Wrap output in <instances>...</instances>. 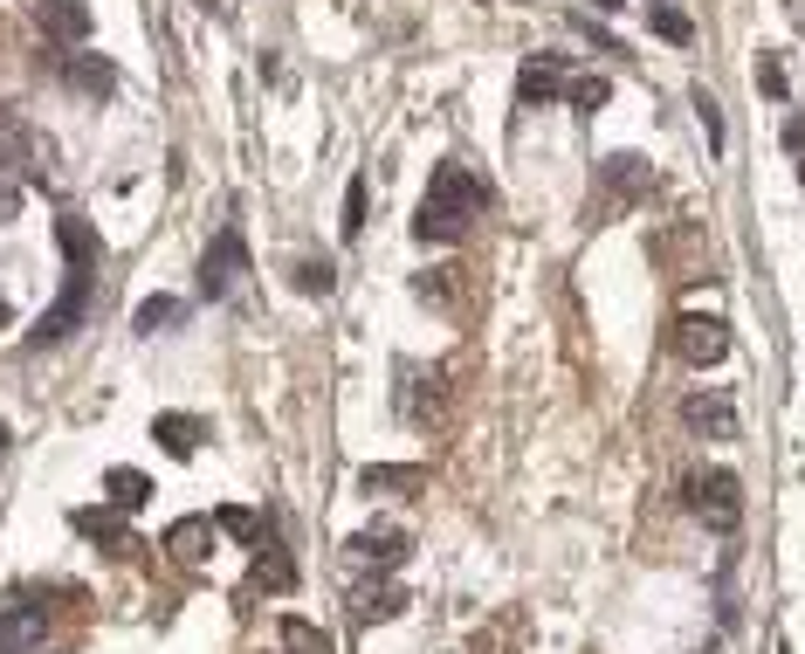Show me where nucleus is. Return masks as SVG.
<instances>
[{"instance_id": "obj_3", "label": "nucleus", "mask_w": 805, "mask_h": 654, "mask_svg": "<svg viewBox=\"0 0 805 654\" xmlns=\"http://www.w3.org/2000/svg\"><path fill=\"white\" fill-rule=\"evenodd\" d=\"M689 510L709 523V531L730 537L743 523V483L730 476V468H703V476H689Z\"/></svg>"}, {"instance_id": "obj_24", "label": "nucleus", "mask_w": 805, "mask_h": 654, "mask_svg": "<svg viewBox=\"0 0 805 654\" xmlns=\"http://www.w3.org/2000/svg\"><path fill=\"white\" fill-rule=\"evenodd\" d=\"M214 523H221L227 537H242V544H262V517H255L248 503H227V510H221Z\"/></svg>"}, {"instance_id": "obj_30", "label": "nucleus", "mask_w": 805, "mask_h": 654, "mask_svg": "<svg viewBox=\"0 0 805 654\" xmlns=\"http://www.w3.org/2000/svg\"><path fill=\"white\" fill-rule=\"evenodd\" d=\"M21 214V187H14V179H0V228H8Z\"/></svg>"}, {"instance_id": "obj_32", "label": "nucleus", "mask_w": 805, "mask_h": 654, "mask_svg": "<svg viewBox=\"0 0 805 654\" xmlns=\"http://www.w3.org/2000/svg\"><path fill=\"white\" fill-rule=\"evenodd\" d=\"M592 8H600V14H619V8H627V0H592Z\"/></svg>"}, {"instance_id": "obj_21", "label": "nucleus", "mask_w": 805, "mask_h": 654, "mask_svg": "<svg viewBox=\"0 0 805 654\" xmlns=\"http://www.w3.org/2000/svg\"><path fill=\"white\" fill-rule=\"evenodd\" d=\"M248 586H262V592H290V586H297V565L282 558V552H255V565H248Z\"/></svg>"}, {"instance_id": "obj_13", "label": "nucleus", "mask_w": 805, "mask_h": 654, "mask_svg": "<svg viewBox=\"0 0 805 654\" xmlns=\"http://www.w3.org/2000/svg\"><path fill=\"white\" fill-rule=\"evenodd\" d=\"M63 84L83 90V97H111V90H118V69L103 63V56H69V63H63Z\"/></svg>"}, {"instance_id": "obj_2", "label": "nucleus", "mask_w": 805, "mask_h": 654, "mask_svg": "<svg viewBox=\"0 0 805 654\" xmlns=\"http://www.w3.org/2000/svg\"><path fill=\"white\" fill-rule=\"evenodd\" d=\"M90 276H97V269H69V276H63V297L48 303L42 318H35V331H29L35 352H42V345H69V337L90 324Z\"/></svg>"}, {"instance_id": "obj_29", "label": "nucleus", "mask_w": 805, "mask_h": 654, "mask_svg": "<svg viewBox=\"0 0 805 654\" xmlns=\"http://www.w3.org/2000/svg\"><path fill=\"white\" fill-rule=\"evenodd\" d=\"M758 90L764 97H785V63H778V56H758Z\"/></svg>"}, {"instance_id": "obj_33", "label": "nucleus", "mask_w": 805, "mask_h": 654, "mask_svg": "<svg viewBox=\"0 0 805 654\" xmlns=\"http://www.w3.org/2000/svg\"><path fill=\"white\" fill-rule=\"evenodd\" d=\"M8 324H14V303H8V297H0V331H8Z\"/></svg>"}, {"instance_id": "obj_18", "label": "nucleus", "mask_w": 805, "mask_h": 654, "mask_svg": "<svg viewBox=\"0 0 805 654\" xmlns=\"http://www.w3.org/2000/svg\"><path fill=\"white\" fill-rule=\"evenodd\" d=\"M69 523H76V531H83V537L111 544V552H138V544H132V531H124V523H118L111 510H69Z\"/></svg>"}, {"instance_id": "obj_23", "label": "nucleus", "mask_w": 805, "mask_h": 654, "mask_svg": "<svg viewBox=\"0 0 805 654\" xmlns=\"http://www.w3.org/2000/svg\"><path fill=\"white\" fill-rule=\"evenodd\" d=\"M564 97H571V111H579V118H592L600 103H613V84H606V76H579V84H564Z\"/></svg>"}, {"instance_id": "obj_25", "label": "nucleus", "mask_w": 805, "mask_h": 654, "mask_svg": "<svg viewBox=\"0 0 805 654\" xmlns=\"http://www.w3.org/2000/svg\"><path fill=\"white\" fill-rule=\"evenodd\" d=\"M282 647H290V654H331V641L317 634V627H310V620H282Z\"/></svg>"}, {"instance_id": "obj_10", "label": "nucleus", "mask_w": 805, "mask_h": 654, "mask_svg": "<svg viewBox=\"0 0 805 654\" xmlns=\"http://www.w3.org/2000/svg\"><path fill=\"white\" fill-rule=\"evenodd\" d=\"M345 552L366 558V565H379V572H393V565L406 558V531H400V523H372V531H358Z\"/></svg>"}, {"instance_id": "obj_16", "label": "nucleus", "mask_w": 805, "mask_h": 654, "mask_svg": "<svg viewBox=\"0 0 805 654\" xmlns=\"http://www.w3.org/2000/svg\"><path fill=\"white\" fill-rule=\"evenodd\" d=\"M647 29H655L661 42H674V48H689V42H695V21H689L682 0H647Z\"/></svg>"}, {"instance_id": "obj_15", "label": "nucleus", "mask_w": 805, "mask_h": 654, "mask_svg": "<svg viewBox=\"0 0 805 654\" xmlns=\"http://www.w3.org/2000/svg\"><path fill=\"white\" fill-rule=\"evenodd\" d=\"M42 641V607H8L0 613V654H29Z\"/></svg>"}, {"instance_id": "obj_27", "label": "nucleus", "mask_w": 805, "mask_h": 654, "mask_svg": "<svg viewBox=\"0 0 805 654\" xmlns=\"http://www.w3.org/2000/svg\"><path fill=\"white\" fill-rule=\"evenodd\" d=\"M358 489H421V468H366V476H358Z\"/></svg>"}, {"instance_id": "obj_17", "label": "nucleus", "mask_w": 805, "mask_h": 654, "mask_svg": "<svg viewBox=\"0 0 805 654\" xmlns=\"http://www.w3.org/2000/svg\"><path fill=\"white\" fill-rule=\"evenodd\" d=\"M103 489H111V503L118 510H145L152 503V476H145V468H103Z\"/></svg>"}, {"instance_id": "obj_7", "label": "nucleus", "mask_w": 805, "mask_h": 654, "mask_svg": "<svg viewBox=\"0 0 805 654\" xmlns=\"http://www.w3.org/2000/svg\"><path fill=\"white\" fill-rule=\"evenodd\" d=\"M682 421L695 434H709V441H737V407L723 400V392H689L682 400Z\"/></svg>"}, {"instance_id": "obj_12", "label": "nucleus", "mask_w": 805, "mask_h": 654, "mask_svg": "<svg viewBox=\"0 0 805 654\" xmlns=\"http://www.w3.org/2000/svg\"><path fill=\"white\" fill-rule=\"evenodd\" d=\"M56 242H63V255H69V269H97V262H103L97 228H90V221H76V214H63V221H56Z\"/></svg>"}, {"instance_id": "obj_19", "label": "nucleus", "mask_w": 805, "mask_h": 654, "mask_svg": "<svg viewBox=\"0 0 805 654\" xmlns=\"http://www.w3.org/2000/svg\"><path fill=\"white\" fill-rule=\"evenodd\" d=\"M206 537H214V531H206V517H179L172 531H166V552H172L179 565H200V558H206Z\"/></svg>"}, {"instance_id": "obj_35", "label": "nucleus", "mask_w": 805, "mask_h": 654, "mask_svg": "<svg viewBox=\"0 0 805 654\" xmlns=\"http://www.w3.org/2000/svg\"><path fill=\"white\" fill-rule=\"evenodd\" d=\"M798 187H805V159H798Z\"/></svg>"}, {"instance_id": "obj_6", "label": "nucleus", "mask_w": 805, "mask_h": 654, "mask_svg": "<svg viewBox=\"0 0 805 654\" xmlns=\"http://www.w3.org/2000/svg\"><path fill=\"white\" fill-rule=\"evenodd\" d=\"M674 352H682L689 365H723L730 331H723L716 318H682V324H674Z\"/></svg>"}, {"instance_id": "obj_31", "label": "nucleus", "mask_w": 805, "mask_h": 654, "mask_svg": "<svg viewBox=\"0 0 805 654\" xmlns=\"http://www.w3.org/2000/svg\"><path fill=\"white\" fill-rule=\"evenodd\" d=\"M785 145H792V152H805V118H792V124H785Z\"/></svg>"}, {"instance_id": "obj_22", "label": "nucleus", "mask_w": 805, "mask_h": 654, "mask_svg": "<svg viewBox=\"0 0 805 654\" xmlns=\"http://www.w3.org/2000/svg\"><path fill=\"white\" fill-rule=\"evenodd\" d=\"M290 282H297L303 297H331V290H337V269H331L324 255H317V262H290Z\"/></svg>"}, {"instance_id": "obj_14", "label": "nucleus", "mask_w": 805, "mask_h": 654, "mask_svg": "<svg viewBox=\"0 0 805 654\" xmlns=\"http://www.w3.org/2000/svg\"><path fill=\"white\" fill-rule=\"evenodd\" d=\"M406 613V592L400 586H366V592H351V620L358 627H379V620H400Z\"/></svg>"}, {"instance_id": "obj_9", "label": "nucleus", "mask_w": 805, "mask_h": 654, "mask_svg": "<svg viewBox=\"0 0 805 654\" xmlns=\"http://www.w3.org/2000/svg\"><path fill=\"white\" fill-rule=\"evenodd\" d=\"M551 97H564V63L558 56H530L524 69H516V103H551Z\"/></svg>"}, {"instance_id": "obj_8", "label": "nucleus", "mask_w": 805, "mask_h": 654, "mask_svg": "<svg viewBox=\"0 0 805 654\" xmlns=\"http://www.w3.org/2000/svg\"><path fill=\"white\" fill-rule=\"evenodd\" d=\"M35 14H42L48 42H90V29H97V14L83 0H35Z\"/></svg>"}, {"instance_id": "obj_5", "label": "nucleus", "mask_w": 805, "mask_h": 654, "mask_svg": "<svg viewBox=\"0 0 805 654\" xmlns=\"http://www.w3.org/2000/svg\"><path fill=\"white\" fill-rule=\"evenodd\" d=\"M647 187V159H634V152H613V159H600V193H592V221L619 214L634 193Z\"/></svg>"}, {"instance_id": "obj_26", "label": "nucleus", "mask_w": 805, "mask_h": 654, "mask_svg": "<svg viewBox=\"0 0 805 654\" xmlns=\"http://www.w3.org/2000/svg\"><path fill=\"white\" fill-rule=\"evenodd\" d=\"M337 228H345V242H358V234H366V173L345 187V221H337Z\"/></svg>"}, {"instance_id": "obj_34", "label": "nucleus", "mask_w": 805, "mask_h": 654, "mask_svg": "<svg viewBox=\"0 0 805 654\" xmlns=\"http://www.w3.org/2000/svg\"><path fill=\"white\" fill-rule=\"evenodd\" d=\"M8 448H14V434H8V428H0V455H8Z\"/></svg>"}, {"instance_id": "obj_11", "label": "nucleus", "mask_w": 805, "mask_h": 654, "mask_svg": "<svg viewBox=\"0 0 805 654\" xmlns=\"http://www.w3.org/2000/svg\"><path fill=\"white\" fill-rule=\"evenodd\" d=\"M152 441H159L166 455L187 462L200 441H206V421H200V413H152Z\"/></svg>"}, {"instance_id": "obj_28", "label": "nucleus", "mask_w": 805, "mask_h": 654, "mask_svg": "<svg viewBox=\"0 0 805 654\" xmlns=\"http://www.w3.org/2000/svg\"><path fill=\"white\" fill-rule=\"evenodd\" d=\"M695 118H703V131H709V145L723 152V111H716V97H709V90H695Z\"/></svg>"}, {"instance_id": "obj_4", "label": "nucleus", "mask_w": 805, "mask_h": 654, "mask_svg": "<svg viewBox=\"0 0 805 654\" xmlns=\"http://www.w3.org/2000/svg\"><path fill=\"white\" fill-rule=\"evenodd\" d=\"M242 276H248V242H242V228H221L214 242H206V255H200V297L206 303L235 297Z\"/></svg>"}, {"instance_id": "obj_1", "label": "nucleus", "mask_w": 805, "mask_h": 654, "mask_svg": "<svg viewBox=\"0 0 805 654\" xmlns=\"http://www.w3.org/2000/svg\"><path fill=\"white\" fill-rule=\"evenodd\" d=\"M482 207H489V187H482L469 166H434L427 200H421V214H413V242H434V248L461 242Z\"/></svg>"}, {"instance_id": "obj_20", "label": "nucleus", "mask_w": 805, "mask_h": 654, "mask_svg": "<svg viewBox=\"0 0 805 654\" xmlns=\"http://www.w3.org/2000/svg\"><path fill=\"white\" fill-rule=\"evenodd\" d=\"M172 324H187V303H179V297H145V303L132 310V331H138V337L172 331Z\"/></svg>"}]
</instances>
